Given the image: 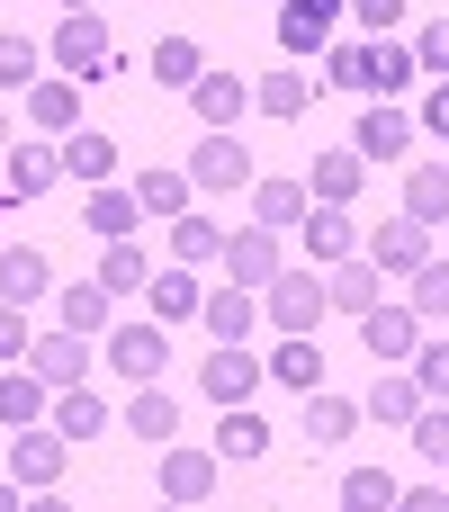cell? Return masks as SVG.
Returning a JSON list of instances; mask_svg holds the SVG:
<instances>
[{
    "instance_id": "obj_1",
    "label": "cell",
    "mask_w": 449,
    "mask_h": 512,
    "mask_svg": "<svg viewBox=\"0 0 449 512\" xmlns=\"http://www.w3.org/2000/svg\"><path fill=\"white\" fill-rule=\"evenodd\" d=\"M324 63H333V81H342V90H369V99H396V90L423 72V63H414V45H396V36H378V45H333Z\"/></svg>"
},
{
    "instance_id": "obj_2",
    "label": "cell",
    "mask_w": 449,
    "mask_h": 512,
    "mask_svg": "<svg viewBox=\"0 0 449 512\" xmlns=\"http://www.w3.org/2000/svg\"><path fill=\"white\" fill-rule=\"evenodd\" d=\"M261 315H270L279 333H315V324L333 315V288H324L315 270H279V279L261 288Z\"/></svg>"
},
{
    "instance_id": "obj_3",
    "label": "cell",
    "mask_w": 449,
    "mask_h": 512,
    "mask_svg": "<svg viewBox=\"0 0 449 512\" xmlns=\"http://www.w3.org/2000/svg\"><path fill=\"white\" fill-rule=\"evenodd\" d=\"M54 63H63V81H99V72L117 63V45H108V18H99V9H72V18L54 27Z\"/></svg>"
},
{
    "instance_id": "obj_4",
    "label": "cell",
    "mask_w": 449,
    "mask_h": 512,
    "mask_svg": "<svg viewBox=\"0 0 449 512\" xmlns=\"http://www.w3.org/2000/svg\"><path fill=\"white\" fill-rule=\"evenodd\" d=\"M108 369L135 378V387L162 378V369H171V324H162V315H153V324H108Z\"/></svg>"
},
{
    "instance_id": "obj_5",
    "label": "cell",
    "mask_w": 449,
    "mask_h": 512,
    "mask_svg": "<svg viewBox=\"0 0 449 512\" xmlns=\"http://www.w3.org/2000/svg\"><path fill=\"white\" fill-rule=\"evenodd\" d=\"M189 180H198V189H252V153H243V135H234V126H207V144L189 153Z\"/></svg>"
},
{
    "instance_id": "obj_6",
    "label": "cell",
    "mask_w": 449,
    "mask_h": 512,
    "mask_svg": "<svg viewBox=\"0 0 449 512\" xmlns=\"http://www.w3.org/2000/svg\"><path fill=\"white\" fill-rule=\"evenodd\" d=\"M360 342H369V360L405 369V360H414V342H423V315H414V306H387V297H378V306L360 315Z\"/></svg>"
},
{
    "instance_id": "obj_7",
    "label": "cell",
    "mask_w": 449,
    "mask_h": 512,
    "mask_svg": "<svg viewBox=\"0 0 449 512\" xmlns=\"http://www.w3.org/2000/svg\"><path fill=\"white\" fill-rule=\"evenodd\" d=\"M369 261H378V270H387V279H396V270H405V279H414V270H423V261H432V225H423V216H387V225H378V234H369Z\"/></svg>"
},
{
    "instance_id": "obj_8",
    "label": "cell",
    "mask_w": 449,
    "mask_h": 512,
    "mask_svg": "<svg viewBox=\"0 0 449 512\" xmlns=\"http://www.w3.org/2000/svg\"><path fill=\"white\" fill-rule=\"evenodd\" d=\"M27 369H36L45 387H81V378H90V333H72V324H63V333H36V342H27Z\"/></svg>"
},
{
    "instance_id": "obj_9",
    "label": "cell",
    "mask_w": 449,
    "mask_h": 512,
    "mask_svg": "<svg viewBox=\"0 0 449 512\" xmlns=\"http://www.w3.org/2000/svg\"><path fill=\"white\" fill-rule=\"evenodd\" d=\"M261 378H270V360H252L243 342H216V351H207V369H198V387H207L216 405H243Z\"/></svg>"
},
{
    "instance_id": "obj_10",
    "label": "cell",
    "mask_w": 449,
    "mask_h": 512,
    "mask_svg": "<svg viewBox=\"0 0 449 512\" xmlns=\"http://www.w3.org/2000/svg\"><path fill=\"white\" fill-rule=\"evenodd\" d=\"M288 261H279V234L270 225H243V234H225V279H243V288H270Z\"/></svg>"
},
{
    "instance_id": "obj_11",
    "label": "cell",
    "mask_w": 449,
    "mask_h": 512,
    "mask_svg": "<svg viewBox=\"0 0 449 512\" xmlns=\"http://www.w3.org/2000/svg\"><path fill=\"white\" fill-rule=\"evenodd\" d=\"M63 459H72V441H63V432H36V423H27V432L9 441V477H18V486H54V477H63Z\"/></svg>"
},
{
    "instance_id": "obj_12",
    "label": "cell",
    "mask_w": 449,
    "mask_h": 512,
    "mask_svg": "<svg viewBox=\"0 0 449 512\" xmlns=\"http://www.w3.org/2000/svg\"><path fill=\"white\" fill-rule=\"evenodd\" d=\"M342 9H351V0H288V9H279V45H288V54H324Z\"/></svg>"
},
{
    "instance_id": "obj_13",
    "label": "cell",
    "mask_w": 449,
    "mask_h": 512,
    "mask_svg": "<svg viewBox=\"0 0 449 512\" xmlns=\"http://www.w3.org/2000/svg\"><path fill=\"white\" fill-rule=\"evenodd\" d=\"M405 144H414V117H405V108H387V99H369V117H360V135H351V153H360V162H396Z\"/></svg>"
},
{
    "instance_id": "obj_14",
    "label": "cell",
    "mask_w": 449,
    "mask_h": 512,
    "mask_svg": "<svg viewBox=\"0 0 449 512\" xmlns=\"http://www.w3.org/2000/svg\"><path fill=\"white\" fill-rule=\"evenodd\" d=\"M198 315H207V333H216V342H252V324H261V288L225 279V288H216V297H207Z\"/></svg>"
},
{
    "instance_id": "obj_15",
    "label": "cell",
    "mask_w": 449,
    "mask_h": 512,
    "mask_svg": "<svg viewBox=\"0 0 449 512\" xmlns=\"http://www.w3.org/2000/svg\"><path fill=\"white\" fill-rule=\"evenodd\" d=\"M189 108H198L207 126H234V117L252 108V81H243V72H198V81H189Z\"/></svg>"
},
{
    "instance_id": "obj_16",
    "label": "cell",
    "mask_w": 449,
    "mask_h": 512,
    "mask_svg": "<svg viewBox=\"0 0 449 512\" xmlns=\"http://www.w3.org/2000/svg\"><path fill=\"white\" fill-rule=\"evenodd\" d=\"M378 279H387V270H378L369 252H351V261H333V279H324V288H333V315H369V306L387 297Z\"/></svg>"
},
{
    "instance_id": "obj_17",
    "label": "cell",
    "mask_w": 449,
    "mask_h": 512,
    "mask_svg": "<svg viewBox=\"0 0 449 512\" xmlns=\"http://www.w3.org/2000/svg\"><path fill=\"white\" fill-rule=\"evenodd\" d=\"M162 495L171 504H207L216 495V450H162Z\"/></svg>"
},
{
    "instance_id": "obj_18",
    "label": "cell",
    "mask_w": 449,
    "mask_h": 512,
    "mask_svg": "<svg viewBox=\"0 0 449 512\" xmlns=\"http://www.w3.org/2000/svg\"><path fill=\"white\" fill-rule=\"evenodd\" d=\"M81 225H90L99 243H126V234L144 225V207H135V189H108V180H99V189H90V207H81Z\"/></svg>"
},
{
    "instance_id": "obj_19",
    "label": "cell",
    "mask_w": 449,
    "mask_h": 512,
    "mask_svg": "<svg viewBox=\"0 0 449 512\" xmlns=\"http://www.w3.org/2000/svg\"><path fill=\"white\" fill-rule=\"evenodd\" d=\"M306 252H315V261H351V252H360L351 207H324V198H315V207H306Z\"/></svg>"
},
{
    "instance_id": "obj_20",
    "label": "cell",
    "mask_w": 449,
    "mask_h": 512,
    "mask_svg": "<svg viewBox=\"0 0 449 512\" xmlns=\"http://www.w3.org/2000/svg\"><path fill=\"white\" fill-rule=\"evenodd\" d=\"M144 297H153V315H162V324H189V315L207 306V288L189 279V261H171V270H153V279H144Z\"/></svg>"
},
{
    "instance_id": "obj_21",
    "label": "cell",
    "mask_w": 449,
    "mask_h": 512,
    "mask_svg": "<svg viewBox=\"0 0 449 512\" xmlns=\"http://www.w3.org/2000/svg\"><path fill=\"white\" fill-rule=\"evenodd\" d=\"M45 288H54V261H45L36 243H9V252H0V297L27 306V297H45Z\"/></svg>"
},
{
    "instance_id": "obj_22",
    "label": "cell",
    "mask_w": 449,
    "mask_h": 512,
    "mask_svg": "<svg viewBox=\"0 0 449 512\" xmlns=\"http://www.w3.org/2000/svg\"><path fill=\"white\" fill-rule=\"evenodd\" d=\"M54 153H63V171H72V180H90V189H99V180L117 171V144H108L99 126H72V135H63Z\"/></svg>"
},
{
    "instance_id": "obj_23",
    "label": "cell",
    "mask_w": 449,
    "mask_h": 512,
    "mask_svg": "<svg viewBox=\"0 0 449 512\" xmlns=\"http://www.w3.org/2000/svg\"><path fill=\"white\" fill-rule=\"evenodd\" d=\"M252 225H270V234L306 225V180H252Z\"/></svg>"
},
{
    "instance_id": "obj_24",
    "label": "cell",
    "mask_w": 449,
    "mask_h": 512,
    "mask_svg": "<svg viewBox=\"0 0 449 512\" xmlns=\"http://www.w3.org/2000/svg\"><path fill=\"white\" fill-rule=\"evenodd\" d=\"M270 378L297 387V396H315V387H324V351H315V333H288V342L270 351Z\"/></svg>"
},
{
    "instance_id": "obj_25",
    "label": "cell",
    "mask_w": 449,
    "mask_h": 512,
    "mask_svg": "<svg viewBox=\"0 0 449 512\" xmlns=\"http://www.w3.org/2000/svg\"><path fill=\"white\" fill-rule=\"evenodd\" d=\"M27 117H36L45 135H72V126H81V90H72V81H27Z\"/></svg>"
},
{
    "instance_id": "obj_26",
    "label": "cell",
    "mask_w": 449,
    "mask_h": 512,
    "mask_svg": "<svg viewBox=\"0 0 449 512\" xmlns=\"http://www.w3.org/2000/svg\"><path fill=\"white\" fill-rule=\"evenodd\" d=\"M0 171H9V198H45V189L63 180V153H45V144H18Z\"/></svg>"
},
{
    "instance_id": "obj_27",
    "label": "cell",
    "mask_w": 449,
    "mask_h": 512,
    "mask_svg": "<svg viewBox=\"0 0 449 512\" xmlns=\"http://www.w3.org/2000/svg\"><path fill=\"white\" fill-rule=\"evenodd\" d=\"M360 180H369V162H360L351 144H342V153H315V198H324V207H351Z\"/></svg>"
},
{
    "instance_id": "obj_28",
    "label": "cell",
    "mask_w": 449,
    "mask_h": 512,
    "mask_svg": "<svg viewBox=\"0 0 449 512\" xmlns=\"http://www.w3.org/2000/svg\"><path fill=\"white\" fill-rule=\"evenodd\" d=\"M189 189H198L189 171H171V162H153V171L135 180V207H144V216H189Z\"/></svg>"
},
{
    "instance_id": "obj_29",
    "label": "cell",
    "mask_w": 449,
    "mask_h": 512,
    "mask_svg": "<svg viewBox=\"0 0 449 512\" xmlns=\"http://www.w3.org/2000/svg\"><path fill=\"white\" fill-rule=\"evenodd\" d=\"M54 432H63V441H99V432H108V405H99L90 387H54Z\"/></svg>"
},
{
    "instance_id": "obj_30",
    "label": "cell",
    "mask_w": 449,
    "mask_h": 512,
    "mask_svg": "<svg viewBox=\"0 0 449 512\" xmlns=\"http://www.w3.org/2000/svg\"><path fill=\"white\" fill-rule=\"evenodd\" d=\"M45 396H54V387H45L36 369H0V423H9V432H27V423L45 414Z\"/></svg>"
},
{
    "instance_id": "obj_31",
    "label": "cell",
    "mask_w": 449,
    "mask_h": 512,
    "mask_svg": "<svg viewBox=\"0 0 449 512\" xmlns=\"http://www.w3.org/2000/svg\"><path fill=\"white\" fill-rule=\"evenodd\" d=\"M405 216L449 225V162H414V180H405Z\"/></svg>"
},
{
    "instance_id": "obj_32",
    "label": "cell",
    "mask_w": 449,
    "mask_h": 512,
    "mask_svg": "<svg viewBox=\"0 0 449 512\" xmlns=\"http://www.w3.org/2000/svg\"><path fill=\"white\" fill-rule=\"evenodd\" d=\"M306 99H315V81L288 63V72H261L252 81V108H270V117H306Z\"/></svg>"
},
{
    "instance_id": "obj_33",
    "label": "cell",
    "mask_w": 449,
    "mask_h": 512,
    "mask_svg": "<svg viewBox=\"0 0 449 512\" xmlns=\"http://www.w3.org/2000/svg\"><path fill=\"white\" fill-rule=\"evenodd\" d=\"M171 261H225V225L216 216H171Z\"/></svg>"
},
{
    "instance_id": "obj_34",
    "label": "cell",
    "mask_w": 449,
    "mask_h": 512,
    "mask_svg": "<svg viewBox=\"0 0 449 512\" xmlns=\"http://www.w3.org/2000/svg\"><path fill=\"white\" fill-rule=\"evenodd\" d=\"M126 432H135V441H171V432H180V405L144 378V387H135V405H126Z\"/></svg>"
},
{
    "instance_id": "obj_35",
    "label": "cell",
    "mask_w": 449,
    "mask_h": 512,
    "mask_svg": "<svg viewBox=\"0 0 449 512\" xmlns=\"http://www.w3.org/2000/svg\"><path fill=\"white\" fill-rule=\"evenodd\" d=\"M351 423H360V405H351V396H324V387L306 396V450H333Z\"/></svg>"
},
{
    "instance_id": "obj_36",
    "label": "cell",
    "mask_w": 449,
    "mask_h": 512,
    "mask_svg": "<svg viewBox=\"0 0 449 512\" xmlns=\"http://www.w3.org/2000/svg\"><path fill=\"white\" fill-rule=\"evenodd\" d=\"M144 279H153V261H144V252H135V234H126V243H108V252H99V288H108V297H135V288H144Z\"/></svg>"
},
{
    "instance_id": "obj_37",
    "label": "cell",
    "mask_w": 449,
    "mask_h": 512,
    "mask_svg": "<svg viewBox=\"0 0 449 512\" xmlns=\"http://www.w3.org/2000/svg\"><path fill=\"white\" fill-rule=\"evenodd\" d=\"M369 414L414 432V414H423V378H414V369H405V378H378V387H369Z\"/></svg>"
},
{
    "instance_id": "obj_38",
    "label": "cell",
    "mask_w": 449,
    "mask_h": 512,
    "mask_svg": "<svg viewBox=\"0 0 449 512\" xmlns=\"http://www.w3.org/2000/svg\"><path fill=\"white\" fill-rule=\"evenodd\" d=\"M261 450H270V423L243 414V405H225V423H216V459H261Z\"/></svg>"
},
{
    "instance_id": "obj_39",
    "label": "cell",
    "mask_w": 449,
    "mask_h": 512,
    "mask_svg": "<svg viewBox=\"0 0 449 512\" xmlns=\"http://www.w3.org/2000/svg\"><path fill=\"white\" fill-rule=\"evenodd\" d=\"M207 72V54H198V36H162L153 45V81H171V90H189Z\"/></svg>"
},
{
    "instance_id": "obj_40",
    "label": "cell",
    "mask_w": 449,
    "mask_h": 512,
    "mask_svg": "<svg viewBox=\"0 0 449 512\" xmlns=\"http://www.w3.org/2000/svg\"><path fill=\"white\" fill-rule=\"evenodd\" d=\"M342 504L351 512H387V504H405V486H396L387 468H351V477H342Z\"/></svg>"
},
{
    "instance_id": "obj_41",
    "label": "cell",
    "mask_w": 449,
    "mask_h": 512,
    "mask_svg": "<svg viewBox=\"0 0 449 512\" xmlns=\"http://www.w3.org/2000/svg\"><path fill=\"white\" fill-rule=\"evenodd\" d=\"M63 324H72V333H108V288H99V270H90L81 288H63Z\"/></svg>"
},
{
    "instance_id": "obj_42",
    "label": "cell",
    "mask_w": 449,
    "mask_h": 512,
    "mask_svg": "<svg viewBox=\"0 0 449 512\" xmlns=\"http://www.w3.org/2000/svg\"><path fill=\"white\" fill-rule=\"evenodd\" d=\"M405 306H414L423 324H441L449 315V261H423V270H414V297H405Z\"/></svg>"
},
{
    "instance_id": "obj_43",
    "label": "cell",
    "mask_w": 449,
    "mask_h": 512,
    "mask_svg": "<svg viewBox=\"0 0 449 512\" xmlns=\"http://www.w3.org/2000/svg\"><path fill=\"white\" fill-rule=\"evenodd\" d=\"M414 450H423L432 468H449V405H441V396H423V414H414Z\"/></svg>"
},
{
    "instance_id": "obj_44",
    "label": "cell",
    "mask_w": 449,
    "mask_h": 512,
    "mask_svg": "<svg viewBox=\"0 0 449 512\" xmlns=\"http://www.w3.org/2000/svg\"><path fill=\"white\" fill-rule=\"evenodd\" d=\"M414 378H423V396H441L449 405V342H414V360H405Z\"/></svg>"
},
{
    "instance_id": "obj_45",
    "label": "cell",
    "mask_w": 449,
    "mask_h": 512,
    "mask_svg": "<svg viewBox=\"0 0 449 512\" xmlns=\"http://www.w3.org/2000/svg\"><path fill=\"white\" fill-rule=\"evenodd\" d=\"M18 81H36V45L27 36H0V90H18Z\"/></svg>"
},
{
    "instance_id": "obj_46",
    "label": "cell",
    "mask_w": 449,
    "mask_h": 512,
    "mask_svg": "<svg viewBox=\"0 0 449 512\" xmlns=\"http://www.w3.org/2000/svg\"><path fill=\"white\" fill-rule=\"evenodd\" d=\"M27 342H36V333H27V306H9V297H0V369H9V360H27Z\"/></svg>"
},
{
    "instance_id": "obj_47",
    "label": "cell",
    "mask_w": 449,
    "mask_h": 512,
    "mask_svg": "<svg viewBox=\"0 0 449 512\" xmlns=\"http://www.w3.org/2000/svg\"><path fill=\"white\" fill-rule=\"evenodd\" d=\"M414 63H423V72H441V81H449V18H432V27L414 36Z\"/></svg>"
},
{
    "instance_id": "obj_48",
    "label": "cell",
    "mask_w": 449,
    "mask_h": 512,
    "mask_svg": "<svg viewBox=\"0 0 449 512\" xmlns=\"http://www.w3.org/2000/svg\"><path fill=\"white\" fill-rule=\"evenodd\" d=\"M351 9H360V27H369V36H387V27L405 18V0H351Z\"/></svg>"
},
{
    "instance_id": "obj_49",
    "label": "cell",
    "mask_w": 449,
    "mask_h": 512,
    "mask_svg": "<svg viewBox=\"0 0 449 512\" xmlns=\"http://www.w3.org/2000/svg\"><path fill=\"white\" fill-rule=\"evenodd\" d=\"M423 135H441V144H449V81L423 99Z\"/></svg>"
},
{
    "instance_id": "obj_50",
    "label": "cell",
    "mask_w": 449,
    "mask_h": 512,
    "mask_svg": "<svg viewBox=\"0 0 449 512\" xmlns=\"http://www.w3.org/2000/svg\"><path fill=\"white\" fill-rule=\"evenodd\" d=\"M0 512H18V477H0Z\"/></svg>"
},
{
    "instance_id": "obj_51",
    "label": "cell",
    "mask_w": 449,
    "mask_h": 512,
    "mask_svg": "<svg viewBox=\"0 0 449 512\" xmlns=\"http://www.w3.org/2000/svg\"><path fill=\"white\" fill-rule=\"evenodd\" d=\"M54 9H63V18H72V9H99V0H54Z\"/></svg>"
},
{
    "instance_id": "obj_52",
    "label": "cell",
    "mask_w": 449,
    "mask_h": 512,
    "mask_svg": "<svg viewBox=\"0 0 449 512\" xmlns=\"http://www.w3.org/2000/svg\"><path fill=\"white\" fill-rule=\"evenodd\" d=\"M0 144H9V117H0Z\"/></svg>"
}]
</instances>
